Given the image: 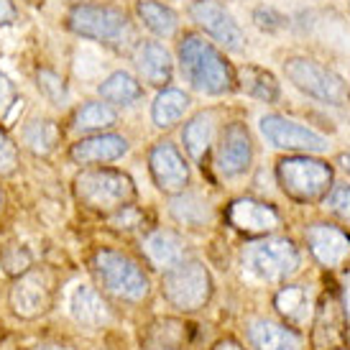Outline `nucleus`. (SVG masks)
Wrapping results in <instances>:
<instances>
[{"label":"nucleus","instance_id":"f257e3e1","mask_svg":"<svg viewBox=\"0 0 350 350\" xmlns=\"http://www.w3.org/2000/svg\"><path fill=\"white\" fill-rule=\"evenodd\" d=\"M179 69L189 88L202 95H225L235 90V72L213 41L187 33L179 41Z\"/></svg>","mask_w":350,"mask_h":350},{"label":"nucleus","instance_id":"f03ea898","mask_svg":"<svg viewBox=\"0 0 350 350\" xmlns=\"http://www.w3.org/2000/svg\"><path fill=\"white\" fill-rule=\"evenodd\" d=\"M67 26L72 33L105 46H126L128 41L136 39L126 10L107 3H77L69 10Z\"/></svg>","mask_w":350,"mask_h":350},{"label":"nucleus","instance_id":"7ed1b4c3","mask_svg":"<svg viewBox=\"0 0 350 350\" xmlns=\"http://www.w3.org/2000/svg\"><path fill=\"white\" fill-rule=\"evenodd\" d=\"M75 195L85 207L103 215H116L136 200L133 179L118 169H88L75 179Z\"/></svg>","mask_w":350,"mask_h":350},{"label":"nucleus","instance_id":"20e7f679","mask_svg":"<svg viewBox=\"0 0 350 350\" xmlns=\"http://www.w3.org/2000/svg\"><path fill=\"white\" fill-rule=\"evenodd\" d=\"M284 75L294 88L304 92L307 98H314L332 107H342L350 103L348 82L310 57H289L284 62Z\"/></svg>","mask_w":350,"mask_h":350},{"label":"nucleus","instance_id":"39448f33","mask_svg":"<svg viewBox=\"0 0 350 350\" xmlns=\"http://www.w3.org/2000/svg\"><path fill=\"white\" fill-rule=\"evenodd\" d=\"M98 284L118 299L141 301L148 294V279L136 261L118 251H98L92 261Z\"/></svg>","mask_w":350,"mask_h":350},{"label":"nucleus","instance_id":"423d86ee","mask_svg":"<svg viewBox=\"0 0 350 350\" xmlns=\"http://www.w3.org/2000/svg\"><path fill=\"white\" fill-rule=\"evenodd\" d=\"M243 269L261 282H282L299 269V251L289 238H266L245 245Z\"/></svg>","mask_w":350,"mask_h":350},{"label":"nucleus","instance_id":"0eeeda50","mask_svg":"<svg viewBox=\"0 0 350 350\" xmlns=\"http://www.w3.org/2000/svg\"><path fill=\"white\" fill-rule=\"evenodd\" d=\"M276 179L289 197L299 202H312V200H320L332 185V169L320 159L292 156L279 161Z\"/></svg>","mask_w":350,"mask_h":350},{"label":"nucleus","instance_id":"6e6552de","mask_svg":"<svg viewBox=\"0 0 350 350\" xmlns=\"http://www.w3.org/2000/svg\"><path fill=\"white\" fill-rule=\"evenodd\" d=\"M161 289L164 297L176 310H200L204 307V301L213 294V279L210 271L204 269L200 261H182L174 263L172 269H166L164 279H161Z\"/></svg>","mask_w":350,"mask_h":350},{"label":"nucleus","instance_id":"1a4fd4ad","mask_svg":"<svg viewBox=\"0 0 350 350\" xmlns=\"http://www.w3.org/2000/svg\"><path fill=\"white\" fill-rule=\"evenodd\" d=\"M54 279L46 269H26L10 289V307L23 320H36L51 307Z\"/></svg>","mask_w":350,"mask_h":350},{"label":"nucleus","instance_id":"9d476101","mask_svg":"<svg viewBox=\"0 0 350 350\" xmlns=\"http://www.w3.org/2000/svg\"><path fill=\"white\" fill-rule=\"evenodd\" d=\"M189 18L195 21L207 36H213L223 49L228 51L245 49L243 29L238 26L233 13L225 8V5H220L217 0H195L189 5Z\"/></svg>","mask_w":350,"mask_h":350},{"label":"nucleus","instance_id":"9b49d317","mask_svg":"<svg viewBox=\"0 0 350 350\" xmlns=\"http://www.w3.org/2000/svg\"><path fill=\"white\" fill-rule=\"evenodd\" d=\"M261 136L276 148H286V151H325L327 148V138L312 131V128L301 126L297 120L282 116H263L261 123Z\"/></svg>","mask_w":350,"mask_h":350},{"label":"nucleus","instance_id":"f8f14e48","mask_svg":"<svg viewBox=\"0 0 350 350\" xmlns=\"http://www.w3.org/2000/svg\"><path fill=\"white\" fill-rule=\"evenodd\" d=\"M253 161V144L251 133L243 123H230L220 133V144H217V156H215V166L223 176H241L248 172Z\"/></svg>","mask_w":350,"mask_h":350},{"label":"nucleus","instance_id":"ddd939ff","mask_svg":"<svg viewBox=\"0 0 350 350\" xmlns=\"http://www.w3.org/2000/svg\"><path fill=\"white\" fill-rule=\"evenodd\" d=\"M148 166H151V174H154V182L161 192H169V195H176L182 192L189 182V169H187L185 156L179 154V148L174 144H159L154 146L151 156H148Z\"/></svg>","mask_w":350,"mask_h":350},{"label":"nucleus","instance_id":"4468645a","mask_svg":"<svg viewBox=\"0 0 350 350\" xmlns=\"http://www.w3.org/2000/svg\"><path fill=\"white\" fill-rule=\"evenodd\" d=\"M307 245H310L312 256L327 266V269H340L342 263L350 261V238L342 233L340 228L327 223H317L307 228Z\"/></svg>","mask_w":350,"mask_h":350},{"label":"nucleus","instance_id":"2eb2a0df","mask_svg":"<svg viewBox=\"0 0 350 350\" xmlns=\"http://www.w3.org/2000/svg\"><path fill=\"white\" fill-rule=\"evenodd\" d=\"M228 217H230V223H233L238 230L251 233V235L271 233V230L279 228V213L273 210L271 204L251 200V197L235 200V202L230 204V210H228Z\"/></svg>","mask_w":350,"mask_h":350},{"label":"nucleus","instance_id":"dca6fc26","mask_svg":"<svg viewBox=\"0 0 350 350\" xmlns=\"http://www.w3.org/2000/svg\"><path fill=\"white\" fill-rule=\"evenodd\" d=\"M128 151V141L113 133H98V136L79 138L72 146L69 156L75 164H110Z\"/></svg>","mask_w":350,"mask_h":350},{"label":"nucleus","instance_id":"f3484780","mask_svg":"<svg viewBox=\"0 0 350 350\" xmlns=\"http://www.w3.org/2000/svg\"><path fill=\"white\" fill-rule=\"evenodd\" d=\"M136 69L144 82L154 85V88H164L172 82L174 62H172V54L159 41H144L136 51Z\"/></svg>","mask_w":350,"mask_h":350},{"label":"nucleus","instance_id":"a211bd4d","mask_svg":"<svg viewBox=\"0 0 350 350\" xmlns=\"http://www.w3.org/2000/svg\"><path fill=\"white\" fill-rule=\"evenodd\" d=\"M69 310H72V317L82 325V327H103L110 320V310H107L105 299L100 297L98 289H92L88 284H82L75 289L72 294V301H69Z\"/></svg>","mask_w":350,"mask_h":350},{"label":"nucleus","instance_id":"6ab92c4d","mask_svg":"<svg viewBox=\"0 0 350 350\" xmlns=\"http://www.w3.org/2000/svg\"><path fill=\"white\" fill-rule=\"evenodd\" d=\"M248 342L253 350H301V340L297 332L266 320L251 322Z\"/></svg>","mask_w":350,"mask_h":350},{"label":"nucleus","instance_id":"aec40b11","mask_svg":"<svg viewBox=\"0 0 350 350\" xmlns=\"http://www.w3.org/2000/svg\"><path fill=\"white\" fill-rule=\"evenodd\" d=\"M144 253L159 269H172L174 263L185 258V243L172 230H156L144 241Z\"/></svg>","mask_w":350,"mask_h":350},{"label":"nucleus","instance_id":"412c9836","mask_svg":"<svg viewBox=\"0 0 350 350\" xmlns=\"http://www.w3.org/2000/svg\"><path fill=\"white\" fill-rule=\"evenodd\" d=\"M100 98L110 105H133L144 98V88L131 72H113L98 88Z\"/></svg>","mask_w":350,"mask_h":350},{"label":"nucleus","instance_id":"4be33fe9","mask_svg":"<svg viewBox=\"0 0 350 350\" xmlns=\"http://www.w3.org/2000/svg\"><path fill=\"white\" fill-rule=\"evenodd\" d=\"M187 107H189V95L182 90H161L156 95L154 105H151V118L159 128H172L174 123H179L185 118Z\"/></svg>","mask_w":350,"mask_h":350},{"label":"nucleus","instance_id":"5701e85b","mask_svg":"<svg viewBox=\"0 0 350 350\" xmlns=\"http://www.w3.org/2000/svg\"><path fill=\"white\" fill-rule=\"evenodd\" d=\"M136 13L141 23L146 26L151 33L156 36H174L176 33V26H179V16H176L174 10L164 5V3H156V0H138L136 5Z\"/></svg>","mask_w":350,"mask_h":350},{"label":"nucleus","instance_id":"b1692460","mask_svg":"<svg viewBox=\"0 0 350 350\" xmlns=\"http://www.w3.org/2000/svg\"><path fill=\"white\" fill-rule=\"evenodd\" d=\"M213 138H215V113H200V116H195L185 126V133H182L185 148L189 151V156L195 161H202L210 144H213Z\"/></svg>","mask_w":350,"mask_h":350},{"label":"nucleus","instance_id":"393cba45","mask_svg":"<svg viewBox=\"0 0 350 350\" xmlns=\"http://www.w3.org/2000/svg\"><path fill=\"white\" fill-rule=\"evenodd\" d=\"M169 210H172L176 223L192 225V228H200V225L210 220V204L197 192H185V189L176 192V197L169 204Z\"/></svg>","mask_w":350,"mask_h":350},{"label":"nucleus","instance_id":"a878e982","mask_svg":"<svg viewBox=\"0 0 350 350\" xmlns=\"http://www.w3.org/2000/svg\"><path fill=\"white\" fill-rule=\"evenodd\" d=\"M241 88L251 95V98L261 100V103H276L279 100V82L271 72L261 67H248L241 69Z\"/></svg>","mask_w":350,"mask_h":350},{"label":"nucleus","instance_id":"bb28decb","mask_svg":"<svg viewBox=\"0 0 350 350\" xmlns=\"http://www.w3.org/2000/svg\"><path fill=\"white\" fill-rule=\"evenodd\" d=\"M276 310L282 312L286 320L292 322H304L310 317L312 310V294L307 286L294 284V286H284L282 292L276 294Z\"/></svg>","mask_w":350,"mask_h":350},{"label":"nucleus","instance_id":"cd10ccee","mask_svg":"<svg viewBox=\"0 0 350 350\" xmlns=\"http://www.w3.org/2000/svg\"><path fill=\"white\" fill-rule=\"evenodd\" d=\"M118 113L113 110L110 103H103V100H92V103H85L75 113V128L77 131H103V128L116 126Z\"/></svg>","mask_w":350,"mask_h":350},{"label":"nucleus","instance_id":"c85d7f7f","mask_svg":"<svg viewBox=\"0 0 350 350\" xmlns=\"http://www.w3.org/2000/svg\"><path fill=\"white\" fill-rule=\"evenodd\" d=\"M21 138H23V144H26L33 154H49L59 141V128L54 120L36 118V120H31L29 126L23 128Z\"/></svg>","mask_w":350,"mask_h":350},{"label":"nucleus","instance_id":"c756f323","mask_svg":"<svg viewBox=\"0 0 350 350\" xmlns=\"http://www.w3.org/2000/svg\"><path fill=\"white\" fill-rule=\"evenodd\" d=\"M36 85H39L41 92H44L51 103H57V105H62V103L67 100V85H64V77H59L54 69H39Z\"/></svg>","mask_w":350,"mask_h":350},{"label":"nucleus","instance_id":"7c9ffc66","mask_svg":"<svg viewBox=\"0 0 350 350\" xmlns=\"http://www.w3.org/2000/svg\"><path fill=\"white\" fill-rule=\"evenodd\" d=\"M327 210L335 213L342 220H350V187L348 185H338L332 187V192L327 195Z\"/></svg>","mask_w":350,"mask_h":350},{"label":"nucleus","instance_id":"2f4dec72","mask_svg":"<svg viewBox=\"0 0 350 350\" xmlns=\"http://www.w3.org/2000/svg\"><path fill=\"white\" fill-rule=\"evenodd\" d=\"M3 266L10 273H23L31 266V256L21 245H10L8 251L3 253Z\"/></svg>","mask_w":350,"mask_h":350},{"label":"nucleus","instance_id":"473e14b6","mask_svg":"<svg viewBox=\"0 0 350 350\" xmlns=\"http://www.w3.org/2000/svg\"><path fill=\"white\" fill-rule=\"evenodd\" d=\"M16 164H18L16 144L0 131V174H10V172L16 169Z\"/></svg>","mask_w":350,"mask_h":350},{"label":"nucleus","instance_id":"72a5a7b5","mask_svg":"<svg viewBox=\"0 0 350 350\" xmlns=\"http://www.w3.org/2000/svg\"><path fill=\"white\" fill-rule=\"evenodd\" d=\"M253 18H256V26H258V29H266V31H276L284 26V16L276 13L273 8H258L253 13Z\"/></svg>","mask_w":350,"mask_h":350},{"label":"nucleus","instance_id":"f704fd0d","mask_svg":"<svg viewBox=\"0 0 350 350\" xmlns=\"http://www.w3.org/2000/svg\"><path fill=\"white\" fill-rule=\"evenodd\" d=\"M13 105H16V85L0 72V118L8 116Z\"/></svg>","mask_w":350,"mask_h":350},{"label":"nucleus","instance_id":"c9c22d12","mask_svg":"<svg viewBox=\"0 0 350 350\" xmlns=\"http://www.w3.org/2000/svg\"><path fill=\"white\" fill-rule=\"evenodd\" d=\"M16 21V5L13 0H0V26H8Z\"/></svg>","mask_w":350,"mask_h":350},{"label":"nucleus","instance_id":"e433bc0d","mask_svg":"<svg viewBox=\"0 0 350 350\" xmlns=\"http://www.w3.org/2000/svg\"><path fill=\"white\" fill-rule=\"evenodd\" d=\"M215 350H241V348H238L233 340H225V342H220V345H217Z\"/></svg>","mask_w":350,"mask_h":350},{"label":"nucleus","instance_id":"4c0bfd02","mask_svg":"<svg viewBox=\"0 0 350 350\" xmlns=\"http://www.w3.org/2000/svg\"><path fill=\"white\" fill-rule=\"evenodd\" d=\"M33 350H72V348H67V345H39V348Z\"/></svg>","mask_w":350,"mask_h":350},{"label":"nucleus","instance_id":"58836bf2","mask_svg":"<svg viewBox=\"0 0 350 350\" xmlns=\"http://www.w3.org/2000/svg\"><path fill=\"white\" fill-rule=\"evenodd\" d=\"M345 312H348V317H350V279H348V284H345Z\"/></svg>","mask_w":350,"mask_h":350},{"label":"nucleus","instance_id":"ea45409f","mask_svg":"<svg viewBox=\"0 0 350 350\" xmlns=\"http://www.w3.org/2000/svg\"><path fill=\"white\" fill-rule=\"evenodd\" d=\"M340 166H342V169H345V172H348V174H350V154L340 156Z\"/></svg>","mask_w":350,"mask_h":350}]
</instances>
